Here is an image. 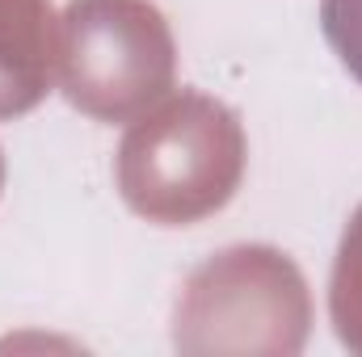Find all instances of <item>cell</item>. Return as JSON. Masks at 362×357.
Returning a JSON list of instances; mask_svg holds the SVG:
<instances>
[{
    "label": "cell",
    "instance_id": "obj_1",
    "mask_svg": "<svg viewBox=\"0 0 362 357\" xmlns=\"http://www.w3.org/2000/svg\"><path fill=\"white\" fill-rule=\"evenodd\" d=\"M320 30L346 72L362 85V0H320Z\"/></svg>",
    "mask_w": 362,
    "mask_h": 357
}]
</instances>
